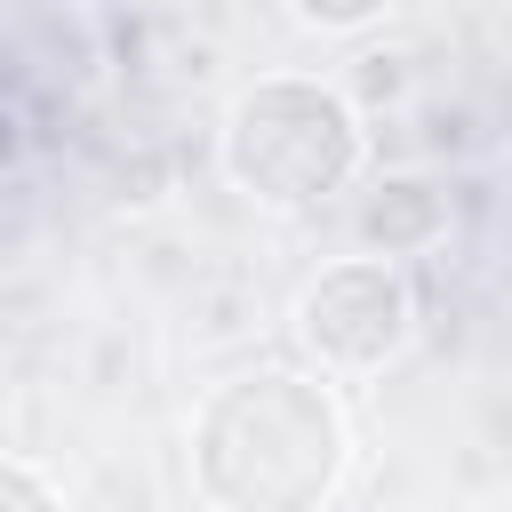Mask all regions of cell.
Listing matches in <instances>:
<instances>
[{
  "label": "cell",
  "mask_w": 512,
  "mask_h": 512,
  "mask_svg": "<svg viewBox=\"0 0 512 512\" xmlns=\"http://www.w3.org/2000/svg\"><path fill=\"white\" fill-rule=\"evenodd\" d=\"M352 472L344 400L304 368H248L192 408V496L208 512H320Z\"/></svg>",
  "instance_id": "cell-1"
},
{
  "label": "cell",
  "mask_w": 512,
  "mask_h": 512,
  "mask_svg": "<svg viewBox=\"0 0 512 512\" xmlns=\"http://www.w3.org/2000/svg\"><path fill=\"white\" fill-rule=\"evenodd\" d=\"M216 168L256 208H320L368 168V120L320 72H256L216 112Z\"/></svg>",
  "instance_id": "cell-2"
},
{
  "label": "cell",
  "mask_w": 512,
  "mask_h": 512,
  "mask_svg": "<svg viewBox=\"0 0 512 512\" xmlns=\"http://www.w3.org/2000/svg\"><path fill=\"white\" fill-rule=\"evenodd\" d=\"M288 328L320 376H376L416 336V280L408 264H384V256H336L296 288Z\"/></svg>",
  "instance_id": "cell-3"
},
{
  "label": "cell",
  "mask_w": 512,
  "mask_h": 512,
  "mask_svg": "<svg viewBox=\"0 0 512 512\" xmlns=\"http://www.w3.org/2000/svg\"><path fill=\"white\" fill-rule=\"evenodd\" d=\"M440 240H448V192L424 168H392V176L368 184V200H360V256L400 264V256H424Z\"/></svg>",
  "instance_id": "cell-4"
},
{
  "label": "cell",
  "mask_w": 512,
  "mask_h": 512,
  "mask_svg": "<svg viewBox=\"0 0 512 512\" xmlns=\"http://www.w3.org/2000/svg\"><path fill=\"white\" fill-rule=\"evenodd\" d=\"M288 24L296 32H320V40H360V32H392V0H336V8L296 0Z\"/></svg>",
  "instance_id": "cell-5"
},
{
  "label": "cell",
  "mask_w": 512,
  "mask_h": 512,
  "mask_svg": "<svg viewBox=\"0 0 512 512\" xmlns=\"http://www.w3.org/2000/svg\"><path fill=\"white\" fill-rule=\"evenodd\" d=\"M0 512H64V496H56V480L40 464L0 456Z\"/></svg>",
  "instance_id": "cell-6"
}]
</instances>
